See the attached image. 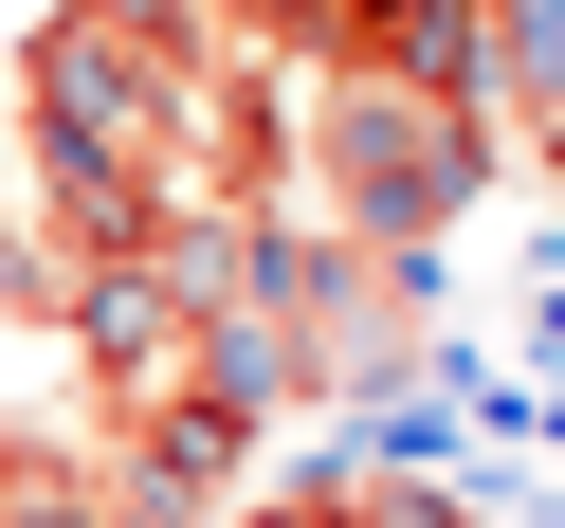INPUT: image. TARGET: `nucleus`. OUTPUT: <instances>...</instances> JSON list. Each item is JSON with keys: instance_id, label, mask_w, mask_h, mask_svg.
Segmentation results:
<instances>
[{"instance_id": "nucleus-1", "label": "nucleus", "mask_w": 565, "mask_h": 528, "mask_svg": "<svg viewBox=\"0 0 565 528\" xmlns=\"http://www.w3.org/2000/svg\"><path fill=\"white\" fill-rule=\"evenodd\" d=\"M511 201V128L492 110H419L383 74H310L292 91V219H329L347 256H438Z\"/></svg>"}, {"instance_id": "nucleus-2", "label": "nucleus", "mask_w": 565, "mask_h": 528, "mask_svg": "<svg viewBox=\"0 0 565 528\" xmlns=\"http://www.w3.org/2000/svg\"><path fill=\"white\" fill-rule=\"evenodd\" d=\"M511 201H547V219H565V128H547V147H511Z\"/></svg>"}, {"instance_id": "nucleus-3", "label": "nucleus", "mask_w": 565, "mask_h": 528, "mask_svg": "<svg viewBox=\"0 0 565 528\" xmlns=\"http://www.w3.org/2000/svg\"><path fill=\"white\" fill-rule=\"evenodd\" d=\"M0 219H19V147H0Z\"/></svg>"}]
</instances>
